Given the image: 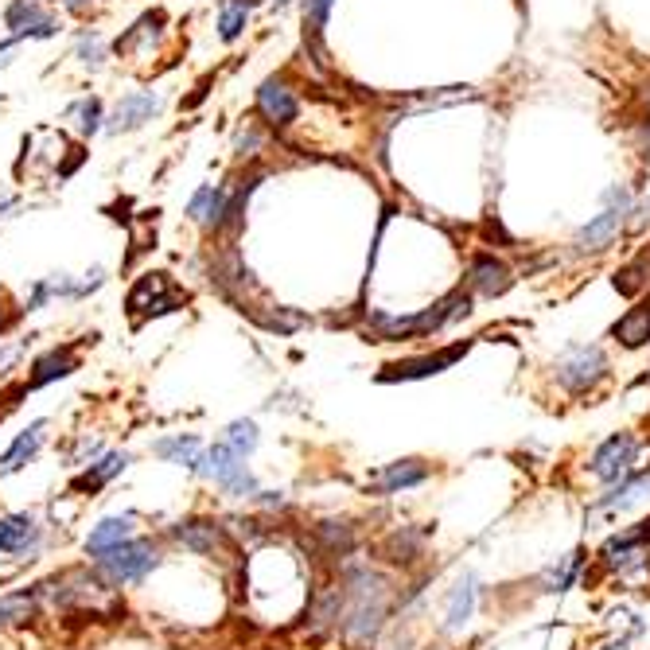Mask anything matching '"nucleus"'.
I'll list each match as a JSON object with an SVG mask.
<instances>
[{
  "mask_svg": "<svg viewBox=\"0 0 650 650\" xmlns=\"http://www.w3.org/2000/svg\"><path fill=\"white\" fill-rule=\"evenodd\" d=\"M471 312V292H452L444 296L440 304L417 312V316H386V312H370V331L378 335V343H390V339H421L429 331H440L444 324L460 320Z\"/></svg>",
  "mask_w": 650,
  "mask_h": 650,
  "instance_id": "1",
  "label": "nucleus"
},
{
  "mask_svg": "<svg viewBox=\"0 0 650 650\" xmlns=\"http://www.w3.org/2000/svg\"><path fill=\"white\" fill-rule=\"evenodd\" d=\"M156 565H160V549L148 538H129V542L113 545V549L94 557V569L109 584H141Z\"/></svg>",
  "mask_w": 650,
  "mask_h": 650,
  "instance_id": "2",
  "label": "nucleus"
},
{
  "mask_svg": "<svg viewBox=\"0 0 650 650\" xmlns=\"http://www.w3.org/2000/svg\"><path fill=\"white\" fill-rule=\"evenodd\" d=\"M631 207H635V195H631L627 187H612V191L604 195V211L592 218L588 226H580V230H577V238H573L577 253L608 250L615 238H619V230L627 226V215H631Z\"/></svg>",
  "mask_w": 650,
  "mask_h": 650,
  "instance_id": "3",
  "label": "nucleus"
},
{
  "mask_svg": "<svg viewBox=\"0 0 650 650\" xmlns=\"http://www.w3.org/2000/svg\"><path fill=\"white\" fill-rule=\"evenodd\" d=\"M183 304H187V292L176 289L168 273H145V277L129 289V296H125V308H129L133 324H141V320H148V316L180 312Z\"/></svg>",
  "mask_w": 650,
  "mask_h": 650,
  "instance_id": "4",
  "label": "nucleus"
},
{
  "mask_svg": "<svg viewBox=\"0 0 650 650\" xmlns=\"http://www.w3.org/2000/svg\"><path fill=\"white\" fill-rule=\"evenodd\" d=\"M604 378H608V355H604L596 343L569 347V351L557 359V382H561L569 394H588V390H596Z\"/></svg>",
  "mask_w": 650,
  "mask_h": 650,
  "instance_id": "5",
  "label": "nucleus"
},
{
  "mask_svg": "<svg viewBox=\"0 0 650 650\" xmlns=\"http://www.w3.org/2000/svg\"><path fill=\"white\" fill-rule=\"evenodd\" d=\"M4 28L12 39H51L59 32V20L39 0H12L4 8Z\"/></svg>",
  "mask_w": 650,
  "mask_h": 650,
  "instance_id": "6",
  "label": "nucleus"
},
{
  "mask_svg": "<svg viewBox=\"0 0 650 650\" xmlns=\"http://www.w3.org/2000/svg\"><path fill=\"white\" fill-rule=\"evenodd\" d=\"M635 456H639V440H635L631 433H615V436H608L596 452H592L588 471H592L596 479H604V483H615V479H623V475L631 471Z\"/></svg>",
  "mask_w": 650,
  "mask_h": 650,
  "instance_id": "7",
  "label": "nucleus"
},
{
  "mask_svg": "<svg viewBox=\"0 0 650 650\" xmlns=\"http://www.w3.org/2000/svg\"><path fill=\"white\" fill-rule=\"evenodd\" d=\"M43 545V526L36 522V514H4L0 518V553L4 557H20L32 561Z\"/></svg>",
  "mask_w": 650,
  "mask_h": 650,
  "instance_id": "8",
  "label": "nucleus"
},
{
  "mask_svg": "<svg viewBox=\"0 0 650 650\" xmlns=\"http://www.w3.org/2000/svg\"><path fill=\"white\" fill-rule=\"evenodd\" d=\"M257 113H261L273 129H289L292 121L300 117V102H296V94L289 90L285 78H265V82L257 86Z\"/></svg>",
  "mask_w": 650,
  "mask_h": 650,
  "instance_id": "9",
  "label": "nucleus"
},
{
  "mask_svg": "<svg viewBox=\"0 0 650 650\" xmlns=\"http://www.w3.org/2000/svg\"><path fill=\"white\" fill-rule=\"evenodd\" d=\"M156 113H160V98L152 90H129V94H121V102L106 117V129L109 133H133V129L148 125Z\"/></svg>",
  "mask_w": 650,
  "mask_h": 650,
  "instance_id": "10",
  "label": "nucleus"
},
{
  "mask_svg": "<svg viewBox=\"0 0 650 650\" xmlns=\"http://www.w3.org/2000/svg\"><path fill=\"white\" fill-rule=\"evenodd\" d=\"M471 343H456V347H444V351H436V355H425V359H405V362H394V366H386L382 374H378V382H409V378H429V374H440V370H448L456 359H464L468 355Z\"/></svg>",
  "mask_w": 650,
  "mask_h": 650,
  "instance_id": "11",
  "label": "nucleus"
},
{
  "mask_svg": "<svg viewBox=\"0 0 650 650\" xmlns=\"http://www.w3.org/2000/svg\"><path fill=\"white\" fill-rule=\"evenodd\" d=\"M168 534L180 545H187L191 553H203V557H215V553L226 549V534H222V526L215 518H183Z\"/></svg>",
  "mask_w": 650,
  "mask_h": 650,
  "instance_id": "12",
  "label": "nucleus"
},
{
  "mask_svg": "<svg viewBox=\"0 0 650 650\" xmlns=\"http://www.w3.org/2000/svg\"><path fill=\"white\" fill-rule=\"evenodd\" d=\"M78 370V343H63V347H51L47 355H39L32 362V374H28V390H43L59 378H71Z\"/></svg>",
  "mask_w": 650,
  "mask_h": 650,
  "instance_id": "13",
  "label": "nucleus"
},
{
  "mask_svg": "<svg viewBox=\"0 0 650 650\" xmlns=\"http://www.w3.org/2000/svg\"><path fill=\"white\" fill-rule=\"evenodd\" d=\"M429 479V464L425 460H398V464H386V471L378 479L366 483L370 495H398V491H409L417 483Z\"/></svg>",
  "mask_w": 650,
  "mask_h": 650,
  "instance_id": "14",
  "label": "nucleus"
},
{
  "mask_svg": "<svg viewBox=\"0 0 650 650\" xmlns=\"http://www.w3.org/2000/svg\"><path fill=\"white\" fill-rule=\"evenodd\" d=\"M510 265L499 261V257H491V253H483V257H475L468 269V285L471 292H479V296H503L510 289Z\"/></svg>",
  "mask_w": 650,
  "mask_h": 650,
  "instance_id": "15",
  "label": "nucleus"
},
{
  "mask_svg": "<svg viewBox=\"0 0 650 650\" xmlns=\"http://www.w3.org/2000/svg\"><path fill=\"white\" fill-rule=\"evenodd\" d=\"M125 468H129V452H109V456H102L98 464H90L82 475H74L71 491L74 495H94V491H102L109 479L121 475Z\"/></svg>",
  "mask_w": 650,
  "mask_h": 650,
  "instance_id": "16",
  "label": "nucleus"
},
{
  "mask_svg": "<svg viewBox=\"0 0 650 650\" xmlns=\"http://www.w3.org/2000/svg\"><path fill=\"white\" fill-rule=\"evenodd\" d=\"M129 538H133V514H109V518H102V522L90 530V538H86V557L94 561L98 553L129 542Z\"/></svg>",
  "mask_w": 650,
  "mask_h": 650,
  "instance_id": "17",
  "label": "nucleus"
},
{
  "mask_svg": "<svg viewBox=\"0 0 650 650\" xmlns=\"http://www.w3.org/2000/svg\"><path fill=\"white\" fill-rule=\"evenodd\" d=\"M152 452L156 456H164V460H172V464H180L187 471H199L203 468V440L191 433H180V436H164V440H156L152 444Z\"/></svg>",
  "mask_w": 650,
  "mask_h": 650,
  "instance_id": "18",
  "label": "nucleus"
},
{
  "mask_svg": "<svg viewBox=\"0 0 650 650\" xmlns=\"http://www.w3.org/2000/svg\"><path fill=\"white\" fill-rule=\"evenodd\" d=\"M43 429H47V421L39 417V421H32L24 433L16 436V444L0 456V475H12V471H20L32 456L39 452V444H43Z\"/></svg>",
  "mask_w": 650,
  "mask_h": 650,
  "instance_id": "19",
  "label": "nucleus"
},
{
  "mask_svg": "<svg viewBox=\"0 0 650 650\" xmlns=\"http://www.w3.org/2000/svg\"><path fill=\"white\" fill-rule=\"evenodd\" d=\"M250 8H253V0H222V4H218V39H222V43H234V39L246 32Z\"/></svg>",
  "mask_w": 650,
  "mask_h": 650,
  "instance_id": "20",
  "label": "nucleus"
},
{
  "mask_svg": "<svg viewBox=\"0 0 650 650\" xmlns=\"http://www.w3.org/2000/svg\"><path fill=\"white\" fill-rule=\"evenodd\" d=\"M612 331H615V339H623V347H643L650 339V296L639 304V308H631Z\"/></svg>",
  "mask_w": 650,
  "mask_h": 650,
  "instance_id": "21",
  "label": "nucleus"
},
{
  "mask_svg": "<svg viewBox=\"0 0 650 650\" xmlns=\"http://www.w3.org/2000/svg\"><path fill=\"white\" fill-rule=\"evenodd\" d=\"M425 534H429V530H413V526L394 530V534L386 538V557L398 561V565L401 561H405V565L417 561V557H421V545H425Z\"/></svg>",
  "mask_w": 650,
  "mask_h": 650,
  "instance_id": "22",
  "label": "nucleus"
},
{
  "mask_svg": "<svg viewBox=\"0 0 650 650\" xmlns=\"http://www.w3.org/2000/svg\"><path fill=\"white\" fill-rule=\"evenodd\" d=\"M67 121H74V129L82 133V137H94V133H102L106 125V113H102V102L98 98H78L71 109H67Z\"/></svg>",
  "mask_w": 650,
  "mask_h": 650,
  "instance_id": "23",
  "label": "nucleus"
},
{
  "mask_svg": "<svg viewBox=\"0 0 650 650\" xmlns=\"http://www.w3.org/2000/svg\"><path fill=\"white\" fill-rule=\"evenodd\" d=\"M316 538L324 542V549L331 557H347L355 549V530L347 522H320L316 526Z\"/></svg>",
  "mask_w": 650,
  "mask_h": 650,
  "instance_id": "24",
  "label": "nucleus"
},
{
  "mask_svg": "<svg viewBox=\"0 0 650 650\" xmlns=\"http://www.w3.org/2000/svg\"><path fill=\"white\" fill-rule=\"evenodd\" d=\"M647 281H650V250H643L631 265H627V269L615 273V289L627 292V296H635Z\"/></svg>",
  "mask_w": 650,
  "mask_h": 650,
  "instance_id": "25",
  "label": "nucleus"
},
{
  "mask_svg": "<svg viewBox=\"0 0 650 650\" xmlns=\"http://www.w3.org/2000/svg\"><path fill=\"white\" fill-rule=\"evenodd\" d=\"M471 608H475V580L468 577V580H460L456 592H452V604H448V627H452V631L464 627Z\"/></svg>",
  "mask_w": 650,
  "mask_h": 650,
  "instance_id": "26",
  "label": "nucleus"
},
{
  "mask_svg": "<svg viewBox=\"0 0 650 650\" xmlns=\"http://www.w3.org/2000/svg\"><path fill=\"white\" fill-rule=\"evenodd\" d=\"M32 615H36V592H16V596L0 600V627L4 623H24Z\"/></svg>",
  "mask_w": 650,
  "mask_h": 650,
  "instance_id": "27",
  "label": "nucleus"
},
{
  "mask_svg": "<svg viewBox=\"0 0 650 650\" xmlns=\"http://www.w3.org/2000/svg\"><path fill=\"white\" fill-rule=\"evenodd\" d=\"M78 59H82V67L98 71L106 63V39L98 36V32H82L78 36Z\"/></svg>",
  "mask_w": 650,
  "mask_h": 650,
  "instance_id": "28",
  "label": "nucleus"
},
{
  "mask_svg": "<svg viewBox=\"0 0 650 650\" xmlns=\"http://www.w3.org/2000/svg\"><path fill=\"white\" fill-rule=\"evenodd\" d=\"M226 444H230L238 456H250L253 448H257V425H253V421H234V425L226 429Z\"/></svg>",
  "mask_w": 650,
  "mask_h": 650,
  "instance_id": "29",
  "label": "nucleus"
},
{
  "mask_svg": "<svg viewBox=\"0 0 650 650\" xmlns=\"http://www.w3.org/2000/svg\"><path fill=\"white\" fill-rule=\"evenodd\" d=\"M253 320H257L261 327H269V331H277V335H292L296 327L304 324V316H296V312H281V308H277V312H257Z\"/></svg>",
  "mask_w": 650,
  "mask_h": 650,
  "instance_id": "30",
  "label": "nucleus"
},
{
  "mask_svg": "<svg viewBox=\"0 0 650 650\" xmlns=\"http://www.w3.org/2000/svg\"><path fill=\"white\" fill-rule=\"evenodd\" d=\"M331 4H335V0H304V24H308V36L312 39L324 36V24H327Z\"/></svg>",
  "mask_w": 650,
  "mask_h": 650,
  "instance_id": "31",
  "label": "nucleus"
},
{
  "mask_svg": "<svg viewBox=\"0 0 650 650\" xmlns=\"http://www.w3.org/2000/svg\"><path fill=\"white\" fill-rule=\"evenodd\" d=\"M580 561H584V549H577V553H569L565 561H561V569H553V588L557 592H565L569 584H573V577H577Z\"/></svg>",
  "mask_w": 650,
  "mask_h": 650,
  "instance_id": "32",
  "label": "nucleus"
},
{
  "mask_svg": "<svg viewBox=\"0 0 650 650\" xmlns=\"http://www.w3.org/2000/svg\"><path fill=\"white\" fill-rule=\"evenodd\" d=\"M257 495H261V503H265V506H285V499H281V495H273V491H257Z\"/></svg>",
  "mask_w": 650,
  "mask_h": 650,
  "instance_id": "33",
  "label": "nucleus"
},
{
  "mask_svg": "<svg viewBox=\"0 0 650 650\" xmlns=\"http://www.w3.org/2000/svg\"><path fill=\"white\" fill-rule=\"evenodd\" d=\"M59 4H67V8H90L94 0H59Z\"/></svg>",
  "mask_w": 650,
  "mask_h": 650,
  "instance_id": "34",
  "label": "nucleus"
},
{
  "mask_svg": "<svg viewBox=\"0 0 650 650\" xmlns=\"http://www.w3.org/2000/svg\"><path fill=\"white\" fill-rule=\"evenodd\" d=\"M12 355H16V351H12V347H0V366H4V362L12 359Z\"/></svg>",
  "mask_w": 650,
  "mask_h": 650,
  "instance_id": "35",
  "label": "nucleus"
},
{
  "mask_svg": "<svg viewBox=\"0 0 650 650\" xmlns=\"http://www.w3.org/2000/svg\"><path fill=\"white\" fill-rule=\"evenodd\" d=\"M12 324V320H8V312H4V304H0V335H4V327Z\"/></svg>",
  "mask_w": 650,
  "mask_h": 650,
  "instance_id": "36",
  "label": "nucleus"
},
{
  "mask_svg": "<svg viewBox=\"0 0 650 650\" xmlns=\"http://www.w3.org/2000/svg\"><path fill=\"white\" fill-rule=\"evenodd\" d=\"M269 4H277V8H285V4H289V0H269Z\"/></svg>",
  "mask_w": 650,
  "mask_h": 650,
  "instance_id": "37",
  "label": "nucleus"
}]
</instances>
